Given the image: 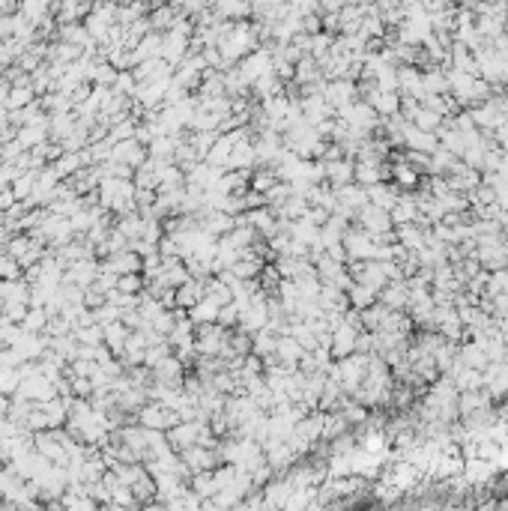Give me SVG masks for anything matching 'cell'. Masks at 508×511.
<instances>
[{
  "label": "cell",
  "instance_id": "6da1fadb",
  "mask_svg": "<svg viewBox=\"0 0 508 511\" xmlns=\"http://www.w3.org/2000/svg\"><path fill=\"white\" fill-rule=\"evenodd\" d=\"M356 219H359V227L368 230L371 237L377 234H386V230H392V215L389 210H383V207H374V204H365L359 212H356Z\"/></svg>",
  "mask_w": 508,
  "mask_h": 511
},
{
  "label": "cell",
  "instance_id": "7a4b0ae2",
  "mask_svg": "<svg viewBox=\"0 0 508 511\" xmlns=\"http://www.w3.org/2000/svg\"><path fill=\"white\" fill-rule=\"evenodd\" d=\"M398 93H401V96L415 99V102H422V99L427 96V93H425V81H422L419 66H413V63L398 66Z\"/></svg>",
  "mask_w": 508,
  "mask_h": 511
},
{
  "label": "cell",
  "instance_id": "3957f363",
  "mask_svg": "<svg viewBox=\"0 0 508 511\" xmlns=\"http://www.w3.org/2000/svg\"><path fill=\"white\" fill-rule=\"evenodd\" d=\"M239 75L249 84H254L260 75H266V72H272V54L269 51H249L242 60H239Z\"/></svg>",
  "mask_w": 508,
  "mask_h": 511
},
{
  "label": "cell",
  "instance_id": "277c9868",
  "mask_svg": "<svg viewBox=\"0 0 508 511\" xmlns=\"http://www.w3.org/2000/svg\"><path fill=\"white\" fill-rule=\"evenodd\" d=\"M404 147L427 153V156H430V153L440 147V138H437V132H425L419 126H413V123H407V126H404Z\"/></svg>",
  "mask_w": 508,
  "mask_h": 511
},
{
  "label": "cell",
  "instance_id": "5b68a950",
  "mask_svg": "<svg viewBox=\"0 0 508 511\" xmlns=\"http://www.w3.org/2000/svg\"><path fill=\"white\" fill-rule=\"evenodd\" d=\"M377 299L386 308H392V311H404L407 302H410V287H407L404 278H401V282H389L386 287L377 293Z\"/></svg>",
  "mask_w": 508,
  "mask_h": 511
},
{
  "label": "cell",
  "instance_id": "8992f818",
  "mask_svg": "<svg viewBox=\"0 0 508 511\" xmlns=\"http://www.w3.org/2000/svg\"><path fill=\"white\" fill-rule=\"evenodd\" d=\"M353 170H356V162H350L347 156L323 162V174H326V180H329L332 185H347V182H353Z\"/></svg>",
  "mask_w": 508,
  "mask_h": 511
},
{
  "label": "cell",
  "instance_id": "52a82bcc",
  "mask_svg": "<svg viewBox=\"0 0 508 511\" xmlns=\"http://www.w3.org/2000/svg\"><path fill=\"white\" fill-rule=\"evenodd\" d=\"M398 185H386V180H380L374 185H365V195H368V204L383 207V210H392L398 204Z\"/></svg>",
  "mask_w": 508,
  "mask_h": 511
},
{
  "label": "cell",
  "instance_id": "ba28073f",
  "mask_svg": "<svg viewBox=\"0 0 508 511\" xmlns=\"http://www.w3.org/2000/svg\"><path fill=\"white\" fill-rule=\"evenodd\" d=\"M219 308H222V305L215 302V299H209L207 293H204V299L195 302V305L189 308V320L197 323V326H204V323H215V320H219Z\"/></svg>",
  "mask_w": 508,
  "mask_h": 511
},
{
  "label": "cell",
  "instance_id": "9c48e42d",
  "mask_svg": "<svg viewBox=\"0 0 508 511\" xmlns=\"http://www.w3.org/2000/svg\"><path fill=\"white\" fill-rule=\"evenodd\" d=\"M392 215V224H410L419 219V204H415V197H398V204L389 210Z\"/></svg>",
  "mask_w": 508,
  "mask_h": 511
},
{
  "label": "cell",
  "instance_id": "30bf717a",
  "mask_svg": "<svg viewBox=\"0 0 508 511\" xmlns=\"http://www.w3.org/2000/svg\"><path fill=\"white\" fill-rule=\"evenodd\" d=\"M422 81H425V93H449V72L442 66L422 69Z\"/></svg>",
  "mask_w": 508,
  "mask_h": 511
},
{
  "label": "cell",
  "instance_id": "8fae6325",
  "mask_svg": "<svg viewBox=\"0 0 508 511\" xmlns=\"http://www.w3.org/2000/svg\"><path fill=\"white\" fill-rule=\"evenodd\" d=\"M442 114H437V111H430L427 105H422L419 102V108H415V114H413V126H419V129H425V132H437L440 126H442Z\"/></svg>",
  "mask_w": 508,
  "mask_h": 511
},
{
  "label": "cell",
  "instance_id": "7c38bea8",
  "mask_svg": "<svg viewBox=\"0 0 508 511\" xmlns=\"http://www.w3.org/2000/svg\"><path fill=\"white\" fill-rule=\"evenodd\" d=\"M392 174H395V185H398V189H419V182H422V180H419L422 174H419V170H415L413 165H407L404 159L392 167Z\"/></svg>",
  "mask_w": 508,
  "mask_h": 511
},
{
  "label": "cell",
  "instance_id": "4fadbf2b",
  "mask_svg": "<svg viewBox=\"0 0 508 511\" xmlns=\"http://www.w3.org/2000/svg\"><path fill=\"white\" fill-rule=\"evenodd\" d=\"M204 293H207V287L201 284V282H182L180 284V290H177V302L182 305V308H192L195 302H201L204 299Z\"/></svg>",
  "mask_w": 508,
  "mask_h": 511
},
{
  "label": "cell",
  "instance_id": "5bb4252c",
  "mask_svg": "<svg viewBox=\"0 0 508 511\" xmlns=\"http://www.w3.org/2000/svg\"><path fill=\"white\" fill-rule=\"evenodd\" d=\"M457 353H460V359H464L470 368H479V371H482V368H487V362H490V359H487V353H484V347H482L475 338L470 341V344L460 347Z\"/></svg>",
  "mask_w": 508,
  "mask_h": 511
},
{
  "label": "cell",
  "instance_id": "9a60e30c",
  "mask_svg": "<svg viewBox=\"0 0 508 511\" xmlns=\"http://www.w3.org/2000/svg\"><path fill=\"white\" fill-rule=\"evenodd\" d=\"M347 296H350V308H356V311H362V308H368L371 302H377V293L371 287L359 284V282H353V287L347 290Z\"/></svg>",
  "mask_w": 508,
  "mask_h": 511
},
{
  "label": "cell",
  "instance_id": "2e32d148",
  "mask_svg": "<svg viewBox=\"0 0 508 511\" xmlns=\"http://www.w3.org/2000/svg\"><path fill=\"white\" fill-rule=\"evenodd\" d=\"M484 293H508V267L502 269H494L487 275V287Z\"/></svg>",
  "mask_w": 508,
  "mask_h": 511
},
{
  "label": "cell",
  "instance_id": "e0dca14e",
  "mask_svg": "<svg viewBox=\"0 0 508 511\" xmlns=\"http://www.w3.org/2000/svg\"><path fill=\"white\" fill-rule=\"evenodd\" d=\"M344 4H347V0H317V6H320L323 12H338Z\"/></svg>",
  "mask_w": 508,
  "mask_h": 511
},
{
  "label": "cell",
  "instance_id": "ac0fdd59",
  "mask_svg": "<svg viewBox=\"0 0 508 511\" xmlns=\"http://www.w3.org/2000/svg\"><path fill=\"white\" fill-rule=\"evenodd\" d=\"M138 284H141V282L129 275V278H123V282H120V290H123V293H129V290H138Z\"/></svg>",
  "mask_w": 508,
  "mask_h": 511
},
{
  "label": "cell",
  "instance_id": "d6986e66",
  "mask_svg": "<svg viewBox=\"0 0 508 511\" xmlns=\"http://www.w3.org/2000/svg\"><path fill=\"white\" fill-rule=\"evenodd\" d=\"M457 4H460V6H467V9H475V6L482 4V0H457Z\"/></svg>",
  "mask_w": 508,
  "mask_h": 511
},
{
  "label": "cell",
  "instance_id": "ffe728a7",
  "mask_svg": "<svg viewBox=\"0 0 508 511\" xmlns=\"http://www.w3.org/2000/svg\"><path fill=\"white\" fill-rule=\"evenodd\" d=\"M347 4H374V0H347Z\"/></svg>",
  "mask_w": 508,
  "mask_h": 511
}]
</instances>
